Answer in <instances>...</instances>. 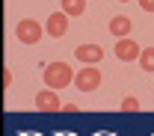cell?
<instances>
[{"label": "cell", "mask_w": 154, "mask_h": 136, "mask_svg": "<svg viewBox=\"0 0 154 136\" xmlns=\"http://www.w3.org/2000/svg\"><path fill=\"white\" fill-rule=\"evenodd\" d=\"M74 74L71 71V65L68 62H51V65H45V71H42V80H45V86L48 89H65V86H71L74 83Z\"/></svg>", "instance_id": "cell-1"}, {"label": "cell", "mask_w": 154, "mask_h": 136, "mask_svg": "<svg viewBox=\"0 0 154 136\" xmlns=\"http://www.w3.org/2000/svg\"><path fill=\"white\" fill-rule=\"evenodd\" d=\"M45 33H48V30H45L38 21H33V18H24L18 27H15V36H18L21 44H38Z\"/></svg>", "instance_id": "cell-2"}, {"label": "cell", "mask_w": 154, "mask_h": 136, "mask_svg": "<svg viewBox=\"0 0 154 136\" xmlns=\"http://www.w3.org/2000/svg\"><path fill=\"white\" fill-rule=\"evenodd\" d=\"M98 86H101V71H98L95 65H86V68H80L74 74V89L77 92L89 95V92H95Z\"/></svg>", "instance_id": "cell-3"}, {"label": "cell", "mask_w": 154, "mask_h": 136, "mask_svg": "<svg viewBox=\"0 0 154 136\" xmlns=\"http://www.w3.org/2000/svg\"><path fill=\"white\" fill-rule=\"evenodd\" d=\"M45 30H48V36L51 39H62L65 33H68V15L59 9V12H51V18L45 21Z\"/></svg>", "instance_id": "cell-4"}, {"label": "cell", "mask_w": 154, "mask_h": 136, "mask_svg": "<svg viewBox=\"0 0 154 136\" xmlns=\"http://www.w3.org/2000/svg\"><path fill=\"white\" fill-rule=\"evenodd\" d=\"M116 56L122 59V62H139L142 47H139L134 39H119L116 41Z\"/></svg>", "instance_id": "cell-5"}, {"label": "cell", "mask_w": 154, "mask_h": 136, "mask_svg": "<svg viewBox=\"0 0 154 136\" xmlns=\"http://www.w3.org/2000/svg\"><path fill=\"white\" fill-rule=\"evenodd\" d=\"M36 110H42V113H57V110H62V101H59L57 89H42L36 95Z\"/></svg>", "instance_id": "cell-6"}, {"label": "cell", "mask_w": 154, "mask_h": 136, "mask_svg": "<svg viewBox=\"0 0 154 136\" xmlns=\"http://www.w3.org/2000/svg\"><path fill=\"white\" fill-rule=\"evenodd\" d=\"M77 62H83V65H98L101 59H104V47L101 44H80L74 50Z\"/></svg>", "instance_id": "cell-7"}, {"label": "cell", "mask_w": 154, "mask_h": 136, "mask_svg": "<svg viewBox=\"0 0 154 136\" xmlns=\"http://www.w3.org/2000/svg\"><path fill=\"white\" fill-rule=\"evenodd\" d=\"M110 33H113L116 39H128V33H131V18L116 15V18L110 21Z\"/></svg>", "instance_id": "cell-8"}, {"label": "cell", "mask_w": 154, "mask_h": 136, "mask_svg": "<svg viewBox=\"0 0 154 136\" xmlns=\"http://www.w3.org/2000/svg\"><path fill=\"white\" fill-rule=\"evenodd\" d=\"M62 12H65L68 18L83 15V12H86V0H62Z\"/></svg>", "instance_id": "cell-9"}, {"label": "cell", "mask_w": 154, "mask_h": 136, "mask_svg": "<svg viewBox=\"0 0 154 136\" xmlns=\"http://www.w3.org/2000/svg\"><path fill=\"white\" fill-rule=\"evenodd\" d=\"M139 65H142V71H154V47H145V50H142Z\"/></svg>", "instance_id": "cell-10"}, {"label": "cell", "mask_w": 154, "mask_h": 136, "mask_svg": "<svg viewBox=\"0 0 154 136\" xmlns=\"http://www.w3.org/2000/svg\"><path fill=\"white\" fill-rule=\"evenodd\" d=\"M122 110L134 113V110H139V101H136V98H125V101H122Z\"/></svg>", "instance_id": "cell-11"}, {"label": "cell", "mask_w": 154, "mask_h": 136, "mask_svg": "<svg viewBox=\"0 0 154 136\" xmlns=\"http://www.w3.org/2000/svg\"><path fill=\"white\" fill-rule=\"evenodd\" d=\"M142 6V12H154V0H136Z\"/></svg>", "instance_id": "cell-12"}, {"label": "cell", "mask_w": 154, "mask_h": 136, "mask_svg": "<svg viewBox=\"0 0 154 136\" xmlns=\"http://www.w3.org/2000/svg\"><path fill=\"white\" fill-rule=\"evenodd\" d=\"M9 83H12V74H9V71L3 68V89H9Z\"/></svg>", "instance_id": "cell-13"}, {"label": "cell", "mask_w": 154, "mask_h": 136, "mask_svg": "<svg viewBox=\"0 0 154 136\" xmlns=\"http://www.w3.org/2000/svg\"><path fill=\"white\" fill-rule=\"evenodd\" d=\"M119 3H131V0H119Z\"/></svg>", "instance_id": "cell-14"}]
</instances>
